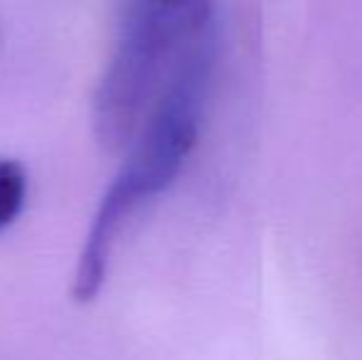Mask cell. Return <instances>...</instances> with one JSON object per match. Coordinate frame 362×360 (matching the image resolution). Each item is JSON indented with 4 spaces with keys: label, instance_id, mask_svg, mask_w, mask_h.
<instances>
[{
    "label": "cell",
    "instance_id": "cell-1",
    "mask_svg": "<svg viewBox=\"0 0 362 360\" xmlns=\"http://www.w3.org/2000/svg\"><path fill=\"white\" fill-rule=\"evenodd\" d=\"M215 67V33L185 59L144 129L129 146L124 166L106 187L91 227L86 232L74 274L72 296L91 301L109 272L111 250L129 220L175 182L200 136V116Z\"/></svg>",
    "mask_w": 362,
    "mask_h": 360
},
{
    "label": "cell",
    "instance_id": "cell-2",
    "mask_svg": "<svg viewBox=\"0 0 362 360\" xmlns=\"http://www.w3.org/2000/svg\"><path fill=\"white\" fill-rule=\"evenodd\" d=\"M212 0H131L94 96V131L104 149L134 144L177 69L212 35Z\"/></svg>",
    "mask_w": 362,
    "mask_h": 360
},
{
    "label": "cell",
    "instance_id": "cell-3",
    "mask_svg": "<svg viewBox=\"0 0 362 360\" xmlns=\"http://www.w3.org/2000/svg\"><path fill=\"white\" fill-rule=\"evenodd\" d=\"M28 197V175L15 161L0 158V230L20 217Z\"/></svg>",
    "mask_w": 362,
    "mask_h": 360
}]
</instances>
